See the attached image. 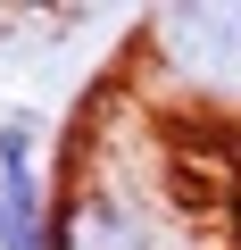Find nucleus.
Segmentation results:
<instances>
[{"mask_svg":"<svg viewBox=\"0 0 241 250\" xmlns=\"http://www.w3.org/2000/svg\"><path fill=\"white\" fill-rule=\"evenodd\" d=\"M58 250H167L158 200H150V192H125V184H83V192L67 200Z\"/></svg>","mask_w":241,"mask_h":250,"instance_id":"1","label":"nucleus"},{"mask_svg":"<svg viewBox=\"0 0 241 250\" xmlns=\"http://www.w3.org/2000/svg\"><path fill=\"white\" fill-rule=\"evenodd\" d=\"M0 250H42V184L25 117H0Z\"/></svg>","mask_w":241,"mask_h":250,"instance_id":"2","label":"nucleus"}]
</instances>
